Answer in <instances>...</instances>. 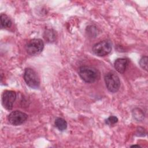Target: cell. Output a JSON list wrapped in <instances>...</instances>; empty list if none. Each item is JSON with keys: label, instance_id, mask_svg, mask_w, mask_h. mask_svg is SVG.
<instances>
[{"label": "cell", "instance_id": "1", "mask_svg": "<svg viewBox=\"0 0 148 148\" xmlns=\"http://www.w3.org/2000/svg\"><path fill=\"white\" fill-rule=\"evenodd\" d=\"M79 75L83 81L88 83L95 82L99 77V73L96 68L86 65L79 68Z\"/></svg>", "mask_w": 148, "mask_h": 148}, {"label": "cell", "instance_id": "2", "mask_svg": "<svg viewBox=\"0 0 148 148\" xmlns=\"http://www.w3.org/2000/svg\"><path fill=\"white\" fill-rule=\"evenodd\" d=\"M24 79L26 84L32 88H38L40 86V79L37 73L32 69L26 68L24 73Z\"/></svg>", "mask_w": 148, "mask_h": 148}, {"label": "cell", "instance_id": "3", "mask_svg": "<svg viewBox=\"0 0 148 148\" xmlns=\"http://www.w3.org/2000/svg\"><path fill=\"white\" fill-rule=\"evenodd\" d=\"M104 80L108 90L111 92H117L120 87L119 76L113 72H109L105 75Z\"/></svg>", "mask_w": 148, "mask_h": 148}, {"label": "cell", "instance_id": "4", "mask_svg": "<svg viewBox=\"0 0 148 148\" xmlns=\"http://www.w3.org/2000/svg\"><path fill=\"white\" fill-rule=\"evenodd\" d=\"M44 47V43L40 39H33L28 41L25 46L26 52L31 56H35L42 52Z\"/></svg>", "mask_w": 148, "mask_h": 148}, {"label": "cell", "instance_id": "5", "mask_svg": "<svg viewBox=\"0 0 148 148\" xmlns=\"http://www.w3.org/2000/svg\"><path fill=\"white\" fill-rule=\"evenodd\" d=\"M92 52L97 56L103 57L109 54L112 50V43L109 40H104L95 44Z\"/></svg>", "mask_w": 148, "mask_h": 148}, {"label": "cell", "instance_id": "6", "mask_svg": "<svg viewBox=\"0 0 148 148\" xmlns=\"http://www.w3.org/2000/svg\"><path fill=\"white\" fill-rule=\"evenodd\" d=\"M16 99V94L14 91L6 90L2 95V104L5 109L10 110L13 108Z\"/></svg>", "mask_w": 148, "mask_h": 148}, {"label": "cell", "instance_id": "7", "mask_svg": "<svg viewBox=\"0 0 148 148\" xmlns=\"http://www.w3.org/2000/svg\"><path fill=\"white\" fill-rule=\"evenodd\" d=\"M28 115L20 110L12 112L8 116L9 122L13 125H19L24 123L27 119Z\"/></svg>", "mask_w": 148, "mask_h": 148}, {"label": "cell", "instance_id": "8", "mask_svg": "<svg viewBox=\"0 0 148 148\" xmlns=\"http://www.w3.org/2000/svg\"><path fill=\"white\" fill-rule=\"evenodd\" d=\"M129 64V60L125 58H119L115 60L114 67L119 73H123L126 70Z\"/></svg>", "mask_w": 148, "mask_h": 148}, {"label": "cell", "instance_id": "9", "mask_svg": "<svg viewBox=\"0 0 148 148\" xmlns=\"http://www.w3.org/2000/svg\"><path fill=\"white\" fill-rule=\"evenodd\" d=\"M1 27L2 28H8L12 25V21L10 18L5 14L2 13L0 16Z\"/></svg>", "mask_w": 148, "mask_h": 148}, {"label": "cell", "instance_id": "10", "mask_svg": "<svg viewBox=\"0 0 148 148\" xmlns=\"http://www.w3.org/2000/svg\"><path fill=\"white\" fill-rule=\"evenodd\" d=\"M55 126L60 130V131H64L67 127V123L62 118L58 117L57 118L54 122Z\"/></svg>", "mask_w": 148, "mask_h": 148}, {"label": "cell", "instance_id": "11", "mask_svg": "<svg viewBox=\"0 0 148 148\" xmlns=\"http://www.w3.org/2000/svg\"><path fill=\"white\" fill-rule=\"evenodd\" d=\"M133 117L137 121H141L144 119V113L142 110L138 108H135L132 111Z\"/></svg>", "mask_w": 148, "mask_h": 148}, {"label": "cell", "instance_id": "12", "mask_svg": "<svg viewBox=\"0 0 148 148\" xmlns=\"http://www.w3.org/2000/svg\"><path fill=\"white\" fill-rule=\"evenodd\" d=\"M147 56H143L139 60V65L140 67L146 70L147 71Z\"/></svg>", "mask_w": 148, "mask_h": 148}, {"label": "cell", "instance_id": "13", "mask_svg": "<svg viewBox=\"0 0 148 148\" xmlns=\"http://www.w3.org/2000/svg\"><path fill=\"white\" fill-rule=\"evenodd\" d=\"M45 35H44V38H45L46 40H47L49 42L53 40L52 39V38L53 39H54V38H55V35H54V32H53L51 31V30H47L45 32Z\"/></svg>", "mask_w": 148, "mask_h": 148}, {"label": "cell", "instance_id": "14", "mask_svg": "<svg viewBox=\"0 0 148 148\" xmlns=\"http://www.w3.org/2000/svg\"><path fill=\"white\" fill-rule=\"evenodd\" d=\"M118 121V119L117 117L114 116H111L110 117H109L107 119H106L105 120V123L106 124H107L108 125H113L115 123H116Z\"/></svg>", "mask_w": 148, "mask_h": 148}, {"label": "cell", "instance_id": "15", "mask_svg": "<svg viewBox=\"0 0 148 148\" xmlns=\"http://www.w3.org/2000/svg\"><path fill=\"white\" fill-rule=\"evenodd\" d=\"M131 147H140V146H139V145H135L131 146Z\"/></svg>", "mask_w": 148, "mask_h": 148}]
</instances>
